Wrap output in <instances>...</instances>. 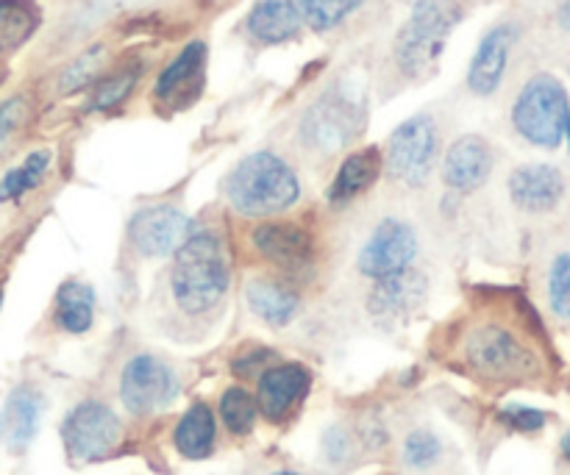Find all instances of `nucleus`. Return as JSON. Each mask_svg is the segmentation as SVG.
<instances>
[{"instance_id":"f257e3e1","label":"nucleus","mask_w":570,"mask_h":475,"mask_svg":"<svg viewBox=\"0 0 570 475\" xmlns=\"http://www.w3.org/2000/svg\"><path fill=\"white\" fill-rule=\"evenodd\" d=\"M232 287V261L215 231H193L173 256L170 293L178 309L189 317L215 311Z\"/></svg>"},{"instance_id":"f03ea898","label":"nucleus","mask_w":570,"mask_h":475,"mask_svg":"<svg viewBox=\"0 0 570 475\" xmlns=\"http://www.w3.org/2000/svg\"><path fill=\"white\" fill-rule=\"evenodd\" d=\"M223 192L237 215L262 220L293 209L301 198V181L282 156L256 150L234 165L223 184Z\"/></svg>"},{"instance_id":"7ed1b4c3","label":"nucleus","mask_w":570,"mask_h":475,"mask_svg":"<svg viewBox=\"0 0 570 475\" xmlns=\"http://www.w3.org/2000/svg\"><path fill=\"white\" fill-rule=\"evenodd\" d=\"M460 20L462 6L456 0H417L410 20L395 37L393 53L399 70L406 78H423L432 72Z\"/></svg>"},{"instance_id":"20e7f679","label":"nucleus","mask_w":570,"mask_h":475,"mask_svg":"<svg viewBox=\"0 0 570 475\" xmlns=\"http://www.w3.org/2000/svg\"><path fill=\"white\" fill-rule=\"evenodd\" d=\"M365 126V100L345 83H334L304 111L298 139L306 150L317 156H332L343 150Z\"/></svg>"},{"instance_id":"39448f33","label":"nucleus","mask_w":570,"mask_h":475,"mask_svg":"<svg viewBox=\"0 0 570 475\" xmlns=\"http://www.w3.org/2000/svg\"><path fill=\"white\" fill-rule=\"evenodd\" d=\"M568 111L566 83L551 72H538L523 83L512 103V126L534 148L554 150L566 137Z\"/></svg>"},{"instance_id":"423d86ee","label":"nucleus","mask_w":570,"mask_h":475,"mask_svg":"<svg viewBox=\"0 0 570 475\" xmlns=\"http://www.w3.org/2000/svg\"><path fill=\"white\" fill-rule=\"evenodd\" d=\"M462 356L468 365L493 382H512L538 373V359L512 328L499 320H482L465 334Z\"/></svg>"},{"instance_id":"0eeeda50","label":"nucleus","mask_w":570,"mask_h":475,"mask_svg":"<svg viewBox=\"0 0 570 475\" xmlns=\"http://www.w3.org/2000/svg\"><path fill=\"white\" fill-rule=\"evenodd\" d=\"M440 154V128L432 115H415L401 122L387 142L384 170L393 181L421 189L432 178Z\"/></svg>"},{"instance_id":"6e6552de","label":"nucleus","mask_w":570,"mask_h":475,"mask_svg":"<svg viewBox=\"0 0 570 475\" xmlns=\"http://www.w3.org/2000/svg\"><path fill=\"white\" fill-rule=\"evenodd\" d=\"M181 393V378L170 362L154 354H137L120 373V400L131 415L145 417L167 409Z\"/></svg>"},{"instance_id":"1a4fd4ad","label":"nucleus","mask_w":570,"mask_h":475,"mask_svg":"<svg viewBox=\"0 0 570 475\" xmlns=\"http://www.w3.org/2000/svg\"><path fill=\"white\" fill-rule=\"evenodd\" d=\"M417 254H421V239H417L412 222L401 220V217H382L371 228L365 243L360 245L356 267H360L362 276L379 281V278L410 270Z\"/></svg>"},{"instance_id":"9d476101","label":"nucleus","mask_w":570,"mask_h":475,"mask_svg":"<svg viewBox=\"0 0 570 475\" xmlns=\"http://www.w3.org/2000/svg\"><path fill=\"white\" fill-rule=\"evenodd\" d=\"M122 426L115 412L100 400H83L61 423V439L76 462H100L117 448Z\"/></svg>"},{"instance_id":"9b49d317","label":"nucleus","mask_w":570,"mask_h":475,"mask_svg":"<svg viewBox=\"0 0 570 475\" xmlns=\"http://www.w3.org/2000/svg\"><path fill=\"white\" fill-rule=\"evenodd\" d=\"M193 234V220L178 206L156 204L145 206L128 220V239L134 250L145 259H165L176 256V250Z\"/></svg>"},{"instance_id":"f8f14e48","label":"nucleus","mask_w":570,"mask_h":475,"mask_svg":"<svg viewBox=\"0 0 570 475\" xmlns=\"http://www.w3.org/2000/svg\"><path fill=\"white\" fill-rule=\"evenodd\" d=\"M250 245L262 259L287 273H304L312 267L315 239L298 220H265L250 228Z\"/></svg>"},{"instance_id":"ddd939ff","label":"nucleus","mask_w":570,"mask_h":475,"mask_svg":"<svg viewBox=\"0 0 570 475\" xmlns=\"http://www.w3.org/2000/svg\"><path fill=\"white\" fill-rule=\"evenodd\" d=\"M495 167V154L488 139L476 133H465L451 148L443 159V181L451 192L471 195L490 181Z\"/></svg>"},{"instance_id":"4468645a","label":"nucleus","mask_w":570,"mask_h":475,"mask_svg":"<svg viewBox=\"0 0 570 475\" xmlns=\"http://www.w3.org/2000/svg\"><path fill=\"white\" fill-rule=\"evenodd\" d=\"M515 26L501 22L493 26L479 42L476 53H473L471 67H468V89L479 98H490L499 92L501 81H504L507 65H510V50L515 44Z\"/></svg>"},{"instance_id":"2eb2a0df","label":"nucleus","mask_w":570,"mask_h":475,"mask_svg":"<svg viewBox=\"0 0 570 475\" xmlns=\"http://www.w3.org/2000/svg\"><path fill=\"white\" fill-rule=\"evenodd\" d=\"M429 295V281L415 267L395 276L379 278L367 295V309L376 320H401L423 306Z\"/></svg>"},{"instance_id":"dca6fc26","label":"nucleus","mask_w":570,"mask_h":475,"mask_svg":"<svg viewBox=\"0 0 570 475\" xmlns=\"http://www.w3.org/2000/svg\"><path fill=\"white\" fill-rule=\"evenodd\" d=\"M512 204L529 215H546L557 209L566 195V176L554 165H521L510 176Z\"/></svg>"},{"instance_id":"f3484780","label":"nucleus","mask_w":570,"mask_h":475,"mask_svg":"<svg viewBox=\"0 0 570 475\" xmlns=\"http://www.w3.org/2000/svg\"><path fill=\"white\" fill-rule=\"evenodd\" d=\"M204 67H206V44L189 42L165 70L159 72L154 87V98L159 103H167L170 109H181V106L193 103L204 83Z\"/></svg>"},{"instance_id":"a211bd4d","label":"nucleus","mask_w":570,"mask_h":475,"mask_svg":"<svg viewBox=\"0 0 570 475\" xmlns=\"http://www.w3.org/2000/svg\"><path fill=\"white\" fill-rule=\"evenodd\" d=\"M309 389V370L301 365H276L259 376L256 406L267 420H284Z\"/></svg>"},{"instance_id":"6ab92c4d","label":"nucleus","mask_w":570,"mask_h":475,"mask_svg":"<svg viewBox=\"0 0 570 475\" xmlns=\"http://www.w3.org/2000/svg\"><path fill=\"white\" fill-rule=\"evenodd\" d=\"M45 400L33 387H17L0 412V439L9 451H26L42 420Z\"/></svg>"},{"instance_id":"aec40b11","label":"nucleus","mask_w":570,"mask_h":475,"mask_svg":"<svg viewBox=\"0 0 570 475\" xmlns=\"http://www.w3.org/2000/svg\"><path fill=\"white\" fill-rule=\"evenodd\" d=\"M384 170V156L379 148H362L345 156L340 165L337 176H334L332 187H328V204L332 206H348L360 195H365L373 184L379 181Z\"/></svg>"},{"instance_id":"412c9836","label":"nucleus","mask_w":570,"mask_h":475,"mask_svg":"<svg viewBox=\"0 0 570 475\" xmlns=\"http://www.w3.org/2000/svg\"><path fill=\"white\" fill-rule=\"evenodd\" d=\"M245 300H248V309L273 328L289 326L301 309V295L273 278H254L245 284Z\"/></svg>"},{"instance_id":"4be33fe9","label":"nucleus","mask_w":570,"mask_h":475,"mask_svg":"<svg viewBox=\"0 0 570 475\" xmlns=\"http://www.w3.org/2000/svg\"><path fill=\"white\" fill-rule=\"evenodd\" d=\"M245 28L262 44H284L298 37L301 20L287 0H259L245 17Z\"/></svg>"},{"instance_id":"5701e85b","label":"nucleus","mask_w":570,"mask_h":475,"mask_svg":"<svg viewBox=\"0 0 570 475\" xmlns=\"http://www.w3.org/2000/svg\"><path fill=\"white\" fill-rule=\"evenodd\" d=\"M215 415L206 404L189 406L187 415L178 420L176 434H173V443H176V451L184 456V459H206V456L215 451Z\"/></svg>"},{"instance_id":"b1692460","label":"nucleus","mask_w":570,"mask_h":475,"mask_svg":"<svg viewBox=\"0 0 570 475\" xmlns=\"http://www.w3.org/2000/svg\"><path fill=\"white\" fill-rule=\"evenodd\" d=\"M95 323V289L83 281H65L56 293V326L65 334H87Z\"/></svg>"},{"instance_id":"393cba45","label":"nucleus","mask_w":570,"mask_h":475,"mask_svg":"<svg viewBox=\"0 0 570 475\" xmlns=\"http://www.w3.org/2000/svg\"><path fill=\"white\" fill-rule=\"evenodd\" d=\"M50 161L53 154L50 150H33L17 167H11L3 178H0V204H17L20 198H26L28 192L39 187L45 181L50 170Z\"/></svg>"},{"instance_id":"a878e982","label":"nucleus","mask_w":570,"mask_h":475,"mask_svg":"<svg viewBox=\"0 0 570 475\" xmlns=\"http://www.w3.org/2000/svg\"><path fill=\"white\" fill-rule=\"evenodd\" d=\"M289 9L298 14L301 26H309L312 31H332L345 17L354 14L365 0H287Z\"/></svg>"},{"instance_id":"bb28decb","label":"nucleus","mask_w":570,"mask_h":475,"mask_svg":"<svg viewBox=\"0 0 570 475\" xmlns=\"http://www.w3.org/2000/svg\"><path fill=\"white\" fill-rule=\"evenodd\" d=\"M33 26H37V11L31 0H0V50L26 42Z\"/></svg>"},{"instance_id":"cd10ccee","label":"nucleus","mask_w":570,"mask_h":475,"mask_svg":"<svg viewBox=\"0 0 570 475\" xmlns=\"http://www.w3.org/2000/svg\"><path fill=\"white\" fill-rule=\"evenodd\" d=\"M220 417L234 437H245V434L254 432L259 406L245 387H228L220 398Z\"/></svg>"},{"instance_id":"c85d7f7f","label":"nucleus","mask_w":570,"mask_h":475,"mask_svg":"<svg viewBox=\"0 0 570 475\" xmlns=\"http://www.w3.org/2000/svg\"><path fill=\"white\" fill-rule=\"evenodd\" d=\"M104 65H106V44L98 42L92 44V48L83 50L78 59H72L70 65L65 67V72H61L59 78V89L65 95H70V92H78V89L89 87V83L100 76Z\"/></svg>"},{"instance_id":"c756f323","label":"nucleus","mask_w":570,"mask_h":475,"mask_svg":"<svg viewBox=\"0 0 570 475\" xmlns=\"http://www.w3.org/2000/svg\"><path fill=\"white\" fill-rule=\"evenodd\" d=\"M139 81V67H126L120 72H111L104 81L95 87L92 100H89V109L92 111H111L134 92Z\"/></svg>"},{"instance_id":"7c9ffc66","label":"nucleus","mask_w":570,"mask_h":475,"mask_svg":"<svg viewBox=\"0 0 570 475\" xmlns=\"http://www.w3.org/2000/svg\"><path fill=\"white\" fill-rule=\"evenodd\" d=\"M549 309L557 320L570 323V250L557 254L549 267Z\"/></svg>"},{"instance_id":"2f4dec72","label":"nucleus","mask_w":570,"mask_h":475,"mask_svg":"<svg viewBox=\"0 0 570 475\" xmlns=\"http://www.w3.org/2000/svg\"><path fill=\"white\" fill-rule=\"evenodd\" d=\"M404 465L410 467V471L415 473H426L432 471L434 465L440 462V456H443V445H440V439L434 437L432 432H412L410 437L404 439Z\"/></svg>"},{"instance_id":"473e14b6","label":"nucleus","mask_w":570,"mask_h":475,"mask_svg":"<svg viewBox=\"0 0 570 475\" xmlns=\"http://www.w3.org/2000/svg\"><path fill=\"white\" fill-rule=\"evenodd\" d=\"M26 117H28V103L22 95H14V98L0 103V156L11 148V142H14L17 131L22 128Z\"/></svg>"},{"instance_id":"72a5a7b5","label":"nucleus","mask_w":570,"mask_h":475,"mask_svg":"<svg viewBox=\"0 0 570 475\" xmlns=\"http://www.w3.org/2000/svg\"><path fill=\"white\" fill-rule=\"evenodd\" d=\"M501 420H504L510 428H515V432H523V434L540 432V428L546 426L543 412L529 409V406H507V409L501 412Z\"/></svg>"},{"instance_id":"f704fd0d","label":"nucleus","mask_w":570,"mask_h":475,"mask_svg":"<svg viewBox=\"0 0 570 475\" xmlns=\"http://www.w3.org/2000/svg\"><path fill=\"white\" fill-rule=\"evenodd\" d=\"M326 454L332 456L334 462H343L345 454H348V437H345L340 428H334V432L326 434Z\"/></svg>"},{"instance_id":"c9c22d12","label":"nucleus","mask_w":570,"mask_h":475,"mask_svg":"<svg viewBox=\"0 0 570 475\" xmlns=\"http://www.w3.org/2000/svg\"><path fill=\"white\" fill-rule=\"evenodd\" d=\"M560 22H562V28H566V31H570V0H562Z\"/></svg>"},{"instance_id":"e433bc0d","label":"nucleus","mask_w":570,"mask_h":475,"mask_svg":"<svg viewBox=\"0 0 570 475\" xmlns=\"http://www.w3.org/2000/svg\"><path fill=\"white\" fill-rule=\"evenodd\" d=\"M562 454H566V459L570 462V432L566 434V439H562Z\"/></svg>"},{"instance_id":"4c0bfd02","label":"nucleus","mask_w":570,"mask_h":475,"mask_svg":"<svg viewBox=\"0 0 570 475\" xmlns=\"http://www.w3.org/2000/svg\"><path fill=\"white\" fill-rule=\"evenodd\" d=\"M566 139H568V150H570V111H568V122H566Z\"/></svg>"},{"instance_id":"58836bf2","label":"nucleus","mask_w":570,"mask_h":475,"mask_svg":"<svg viewBox=\"0 0 570 475\" xmlns=\"http://www.w3.org/2000/svg\"><path fill=\"white\" fill-rule=\"evenodd\" d=\"M273 475H301V473H289V471H278V473H273Z\"/></svg>"},{"instance_id":"ea45409f","label":"nucleus","mask_w":570,"mask_h":475,"mask_svg":"<svg viewBox=\"0 0 570 475\" xmlns=\"http://www.w3.org/2000/svg\"><path fill=\"white\" fill-rule=\"evenodd\" d=\"M0 304H3V289H0Z\"/></svg>"}]
</instances>
